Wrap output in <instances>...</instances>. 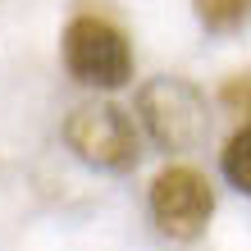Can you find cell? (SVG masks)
Masks as SVG:
<instances>
[{
  "label": "cell",
  "instance_id": "6da1fadb",
  "mask_svg": "<svg viewBox=\"0 0 251 251\" xmlns=\"http://www.w3.org/2000/svg\"><path fill=\"white\" fill-rule=\"evenodd\" d=\"M64 69L73 82L96 87V92H119V87L132 78V41L119 23L100 19V14H78L69 19L64 37Z\"/></svg>",
  "mask_w": 251,
  "mask_h": 251
},
{
  "label": "cell",
  "instance_id": "52a82bcc",
  "mask_svg": "<svg viewBox=\"0 0 251 251\" xmlns=\"http://www.w3.org/2000/svg\"><path fill=\"white\" fill-rule=\"evenodd\" d=\"M219 105H224L228 114H238V119H251V69L224 78V87H219Z\"/></svg>",
  "mask_w": 251,
  "mask_h": 251
},
{
  "label": "cell",
  "instance_id": "7a4b0ae2",
  "mask_svg": "<svg viewBox=\"0 0 251 251\" xmlns=\"http://www.w3.org/2000/svg\"><path fill=\"white\" fill-rule=\"evenodd\" d=\"M64 142L69 151L92 169L105 174H128L137 165V132L132 119L114 105V100H87V105H73V114L64 119Z\"/></svg>",
  "mask_w": 251,
  "mask_h": 251
},
{
  "label": "cell",
  "instance_id": "8992f818",
  "mask_svg": "<svg viewBox=\"0 0 251 251\" xmlns=\"http://www.w3.org/2000/svg\"><path fill=\"white\" fill-rule=\"evenodd\" d=\"M219 169H224V178L238 187L242 197H251V119L224 142V151H219Z\"/></svg>",
  "mask_w": 251,
  "mask_h": 251
},
{
  "label": "cell",
  "instance_id": "5b68a950",
  "mask_svg": "<svg viewBox=\"0 0 251 251\" xmlns=\"http://www.w3.org/2000/svg\"><path fill=\"white\" fill-rule=\"evenodd\" d=\"M192 14L205 32L224 37V32H238L251 19V0H192Z\"/></svg>",
  "mask_w": 251,
  "mask_h": 251
},
{
  "label": "cell",
  "instance_id": "277c9868",
  "mask_svg": "<svg viewBox=\"0 0 251 251\" xmlns=\"http://www.w3.org/2000/svg\"><path fill=\"white\" fill-rule=\"evenodd\" d=\"M151 219L155 228L174 242H197L205 228H210V215H215V187L205 174H197L192 165H169L155 174L151 183Z\"/></svg>",
  "mask_w": 251,
  "mask_h": 251
},
{
  "label": "cell",
  "instance_id": "3957f363",
  "mask_svg": "<svg viewBox=\"0 0 251 251\" xmlns=\"http://www.w3.org/2000/svg\"><path fill=\"white\" fill-rule=\"evenodd\" d=\"M137 114L155 146L165 151H197L205 142V96L187 78H151L137 92Z\"/></svg>",
  "mask_w": 251,
  "mask_h": 251
}]
</instances>
